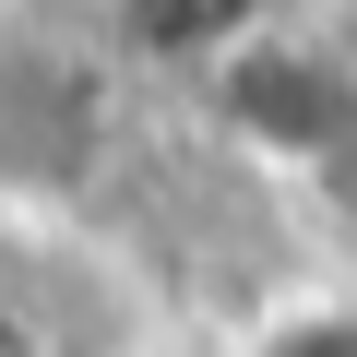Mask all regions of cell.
<instances>
[{"mask_svg":"<svg viewBox=\"0 0 357 357\" xmlns=\"http://www.w3.org/2000/svg\"><path fill=\"white\" fill-rule=\"evenodd\" d=\"M345 48H357V24H345Z\"/></svg>","mask_w":357,"mask_h":357,"instance_id":"3","label":"cell"},{"mask_svg":"<svg viewBox=\"0 0 357 357\" xmlns=\"http://www.w3.org/2000/svg\"><path fill=\"white\" fill-rule=\"evenodd\" d=\"M203 96H215V131L238 155L286 167V178H321V167L357 155V48H345V24L321 36V24L262 13L238 48L203 60Z\"/></svg>","mask_w":357,"mask_h":357,"instance_id":"1","label":"cell"},{"mask_svg":"<svg viewBox=\"0 0 357 357\" xmlns=\"http://www.w3.org/2000/svg\"><path fill=\"white\" fill-rule=\"evenodd\" d=\"M72 274L84 262H36L0 238V357H96L84 321H72Z\"/></svg>","mask_w":357,"mask_h":357,"instance_id":"2","label":"cell"}]
</instances>
